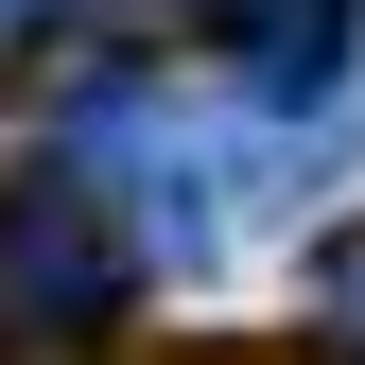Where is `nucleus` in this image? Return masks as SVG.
Masks as SVG:
<instances>
[{
    "instance_id": "nucleus-1",
    "label": "nucleus",
    "mask_w": 365,
    "mask_h": 365,
    "mask_svg": "<svg viewBox=\"0 0 365 365\" xmlns=\"http://www.w3.org/2000/svg\"><path fill=\"white\" fill-rule=\"evenodd\" d=\"M122 296H140V244H122V209L87 192V174H18L0 192V331H35V348H105L122 331Z\"/></svg>"
},
{
    "instance_id": "nucleus-2",
    "label": "nucleus",
    "mask_w": 365,
    "mask_h": 365,
    "mask_svg": "<svg viewBox=\"0 0 365 365\" xmlns=\"http://www.w3.org/2000/svg\"><path fill=\"white\" fill-rule=\"evenodd\" d=\"M348 35H365V0H209V70H226L244 122H331Z\"/></svg>"
},
{
    "instance_id": "nucleus-3",
    "label": "nucleus",
    "mask_w": 365,
    "mask_h": 365,
    "mask_svg": "<svg viewBox=\"0 0 365 365\" xmlns=\"http://www.w3.org/2000/svg\"><path fill=\"white\" fill-rule=\"evenodd\" d=\"M313 313H331V348H365V226L313 244Z\"/></svg>"
}]
</instances>
